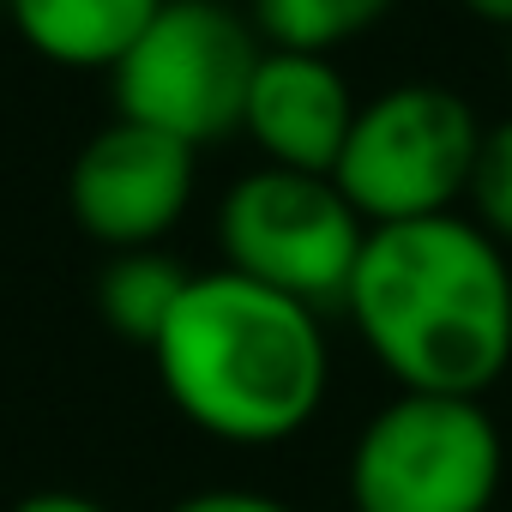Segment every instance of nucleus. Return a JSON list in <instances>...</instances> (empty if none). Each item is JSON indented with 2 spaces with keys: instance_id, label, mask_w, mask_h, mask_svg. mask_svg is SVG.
<instances>
[{
  "instance_id": "0eeeda50",
  "label": "nucleus",
  "mask_w": 512,
  "mask_h": 512,
  "mask_svg": "<svg viewBox=\"0 0 512 512\" xmlns=\"http://www.w3.org/2000/svg\"><path fill=\"white\" fill-rule=\"evenodd\" d=\"M193 187H199L193 145L115 115L109 127H97L79 145V157L67 169V211L109 253L163 247L175 235V223L187 217Z\"/></svg>"
},
{
  "instance_id": "6e6552de",
  "label": "nucleus",
  "mask_w": 512,
  "mask_h": 512,
  "mask_svg": "<svg viewBox=\"0 0 512 512\" xmlns=\"http://www.w3.org/2000/svg\"><path fill=\"white\" fill-rule=\"evenodd\" d=\"M356 97L350 79L338 73L332 55H290V49H266L260 73L247 85V109H241V133L278 169H308V175H332L338 151L350 139L356 121Z\"/></svg>"
},
{
  "instance_id": "ddd939ff",
  "label": "nucleus",
  "mask_w": 512,
  "mask_h": 512,
  "mask_svg": "<svg viewBox=\"0 0 512 512\" xmlns=\"http://www.w3.org/2000/svg\"><path fill=\"white\" fill-rule=\"evenodd\" d=\"M163 512H296V506L278 500V494H260V488H199V494H181Z\"/></svg>"
},
{
  "instance_id": "9b49d317",
  "label": "nucleus",
  "mask_w": 512,
  "mask_h": 512,
  "mask_svg": "<svg viewBox=\"0 0 512 512\" xmlns=\"http://www.w3.org/2000/svg\"><path fill=\"white\" fill-rule=\"evenodd\" d=\"M398 0H241L247 25L260 31L266 49L290 55H338L356 37L380 31Z\"/></svg>"
},
{
  "instance_id": "f8f14e48",
  "label": "nucleus",
  "mask_w": 512,
  "mask_h": 512,
  "mask_svg": "<svg viewBox=\"0 0 512 512\" xmlns=\"http://www.w3.org/2000/svg\"><path fill=\"white\" fill-rule=\"evenodd\" d=\"M464 217L488 241H500L512 253V115L506 121H482L470 187H464Z\"/></svg>"
},
{
  "instance_id": "39448f33",
  "label": "nucleus",
  "mask_w": 512,
  "mask_h": 512,
  "mask_svg": "<svg viewBox=\"0 0 512 512\" xmlns=\"http://www.w3.org/2000/svg\"><path fill=\"white\" fill-rule=\"evenodd\" d=\"M362 241H368V217L344 199L332 175H308V169L260 163L217 205L223 266L290 302H308L314 314L344 308Z\"/></svg>"
},
{
  "instance_id": "1a4fd4ad",
  "label": "nucleus",
  "mask_w": 512,
  "mask_h": 512,
  "mask_svg": "<svg viewBox=\"0 0 512 512\" xmlns=\"http://www.w3.org/2000/svg\"><path fill=\"white\" fill-rule=\"evenodd\" d=\"M157 7L163 0H7V19L43 61L73 73H109L157 19Z\"/></svg>"
},
{
  "instance_id": "20e7f679",
  "label": "nucleus",
  "mask_w": 512,
  "mask_h": 512,
  "mask_svg": "<svg viewBox=\"0 0 512 512\" xmlns=\"http://www.w3.org/2000/svg\"><path fill=\"white\" fill-rule=\"evenodd\" d=\"M506 476V440L482 398L398 392L380 404L344 470L350 512H488Z\"/></svg>"
},
{
  "instance_id": "2eb2a0df",
  "label": "nucleus",
  "mask_w": 512,
  "mask_h": 512,
  "mask_svg": "<svg viewBox=\"0 0 512 512\" xmlns=\"http://www.w3.org/2000/svg\"><path fill=\"white\" fill-rule=\"evenodd\" d=\"M458 7H464L470 19H482V25H494V31L512 37V0H458Z\"/></svg>"
},
{
  "instance_id": "a211bd4d",
  "label": "nucleus",
  "mask_w": 512,
  "mask_h": 512,
  "mask_svg": "<svg viewBox=\"0 0 512 512\" xmlns=\"http://www.w3.org/2000/svg\"><path fill=\"white\" fill-rule=\"evenodd\" d=\"M235 7H241V0H235Z\"/></svg>"
},
{
  "instance_id": "f03ea898",
  "label": "nucleus",
  "mask_w": 512,
  "mask_h": 512,
  "mask_svg": "<svg viewBox=\"0 0 512 512\" xmlns=\"http://www.w3.org/2000/svg\"><path fill=\"white\" fill-rule=\"evenodd\" d=\"M181 422L223 446H284L332 392L326 320L229 266L193 272L145 350Z\"/></svg>"
},
{
  "instance_id": "dca6fc26",
  "label": "nucleus",
  "mask_w": 512,
  "mask_h": 512,
  "mask_svg": "<svg viewBox=\"0 0 512 512\" xmlns=\"http://www.w3.org/2000/svg\"><path fill=\"white\" fill-rule=\"evenodd\" d=\"M506 73H512V43H506Z\"/></svg>"
},
{
  "instance_id": "423d86ee",
  "label": "nucleus",
  "mask_w": 512,
  "mask_h": 512,
  "mask_svg": "<svg viewBox=\"0 0 512 512\" xmlns=\"http://www.w3.org/2000/svg\"><path fill=\"white\" fill-rule=\"evenodd\" d=\"M476 139H482V115L452 85L410 79L356 109L332 181L368 217V229L446 217L464 211Z\"/></svg>"
},
{
  "instance_id": "7ed1b4c3",
  "label": "nucleus",
  "mask_w": 512,
  "mask_h": 512,
  "mask_svg": "<svg viewBox=\"0 0 512 512\" xmlns=\"http://www.w3.org/2000/svg\"><path fill=\"white\" fill-rule=\"evenodd\" d=\"M260 55L266 43L235 0H163L139 43L109 67L115 115L205 151L241 133Z\"/></svg>"
},
{
  "instance_id": "4468645a",
  "label": "nucleus",
  "mask_w": 512,
  "mask_h": 512,
  "mask_svg": "<svg viewBox=\"0 0 512 512\" xmlns=\"http://www.w3.org/2000/svg\"><path fill=\"white\" fill-rule=\"evenodd\" d=\"M13 512H109V506L91 494H73V488H43V494H25Z\"/></svg>"
},
{
  "instance_id": "9d476101",
  "label": "nucleus",
  "mask_w": 512,
  "mask_h": 512,
  "mask_svg": "<svg viewBox=\"0 0 512 512\" xmlns=\"http://www.w3.org/2000/svg\"><path fill=\"white\" fill-rule=\"evenodd\" d=\"M193 284V266L175 260L169 247H121L103 260V278H97V314L103 326L121 338V344H139L151 350L157 332L169 326L181 290Z\"/></svg>"
},
{
  "instance_id": "f257e3e1",
  "label": "nucleus",
  "mask_w": 512,
  "mask_h": 512,
  "mask_svg": "<svg viewBox=\"0 0 512 512\" xmlns=\"http://www.w3.org/2000/svg\"><path fill=\"white\" fill-rule=\"evenodd\" d=\"M344 314L398 392L482 398L512 368V253L464 211L374 223Z\"/></svg>"
},
{
  "instance_id": "f3484780",
  "label": "nucleus",
  "mask_w": 512,
  "mask_h": 512,
  "mask_svg": "<svg viewBox=\"0 0 512 512\" xmlns=\"http://www.w3.org/2000/svg\"><path fill=\"white\" fill-rule=\"evenodd\" d=\"M0 7H7V0H0Z\"/></svg>"
}]
</instances>
